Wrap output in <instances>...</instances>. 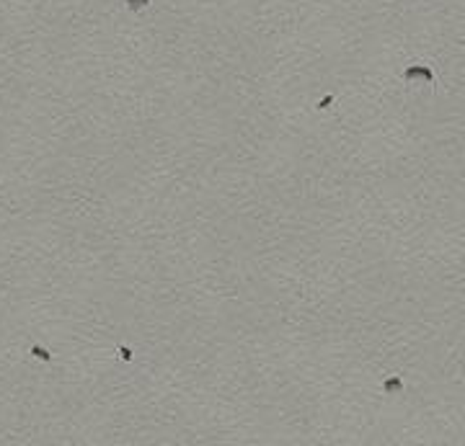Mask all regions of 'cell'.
<instances>
[{"mask_svg":"<svg viewBox=\"0 0 465 446\" xmlns=\"http://www.w3.org/2000/svg\"><path fill=\"white\" fill-rule=\"evenodd\" d=\"M31 353H34L36 359H42V361H49V351H44L42 346H34V348H31Z\"/></svg>","mask_w":465,"mask_h":446,"instance_id":"4","label":"cell"},{"mask_svg":"<svg viewBox=\"0 0 465 446\" xmlns=\"http://www.w3.org/2000/svg\"><path fill=\"white\" fill-rule=\"evenodd\" d=\"M145 5H150V0H127V8H129V11H143Z\"/></svg>","mask_w":465,"mask_h":446,"instance_id":"3","label":"cell"},{"mask_svg":"<svg viewBox=\"0 0 465 446\" xmlns=\"http://www.w3.org/2000/svg\"><path fill=\"white\" fill-rule=\"evenodd\" d=\"M413 78L427 80L429 85L434 83V73H432V67H427V65H411L406 73H403V80H413Z\"/></svg>","mask_w":465,"mask_h":446,"instance_id":"1","label":"cell"},{"mask_svg":"<svg viewBox=\"0 0 465 446\" xmlns=\"http://www.w3.org/2000/svg\"><path fill=\"white\" fill-rule=\"evenodd\" d=\"M119 353H122V359H124V361H129V359H132V351H129V348H122Z\"/></svg>","mask_w":465,"mask_h":446,"instance_id":"5","label":"cell"},{"mask_svg":"<svg viewBox=\"0 0 465 446\" xmlns=\"http://www.w3.org/2000/svg\"><path fill=\"white\" fill-rule=\"evenodd\" d=\"M403 390V382L398 379V377H390L385 384H382V392L385 394H396V392H401Z\"/></svg>","mask_w":465,"mask_h":446,"instance_id":"2","label":"cell"}]
</instances>
